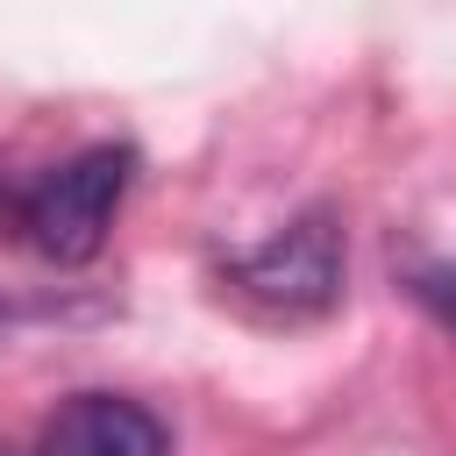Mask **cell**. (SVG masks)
Instances as JSON below:
<instances>
[{"label":"cell","instance_id":"277c9868","mask_svg":"<svg viewBox=\"0 0 456 456\" xmlns=\"http://www.w3.org/2000/svg\"><path fill=\"white\" fill-rule=\"evenodd\" d=\"M413 299L435 314V328L456 335V264H420L413 271Z\"/></svg>","mask_w":456,"mask_h":456},{"label":"cell","instance_id":"6da1fadb","mask_svg":"<svg viewBox=\"0 0 456 456\" xmlns=\"http://www.w3.org/2000/svg\"><path fill=\"white\" fill-rule=\"evenodd\" d=\"M128 178H135V150L128 142H93V150L36 171L28 185H14L7 221H14V235L36 256H50V264H93L100 242H107V228H114V207H121Z\"/></svg>","mask_w":456,"mask_h":456},{"label":"cell","instance_id":"7a4b0ae2","mask_svg":"<svg viewBox=\"0 0 456 456\" xmlns=\"http://www.w3.org/2000/svg\"><path fill=\"white\" fill-rule=\"evenodd\" d=\"M228 285L249 292L256 306L271 314H321L335 292H342V235H335V214L314 207L299 214L292 228H278L271 242L242 249L228 264Z\"/></svg>","mask_w":456,"mask_h":456},{"label":"cell","instance_id":"3957f363","mask_svg":"<svg viewBox=\"0 0 456 456\" xmlns=\"http://www.w3.org/2000/svg\"><path fill=\"white\" fill-rule=\"evenodd\" d=\"M36 456H171V428L128 392H71L43 420Z\"/></svg>","mask_w":456,"mask_h":456},{"label":"cell","instance_id":"5b68a950","mask_svg":"<svg viewBox=\"0 0 456 456\" xmlns=\"http://www.w3.org/2000/svg\"><path fill=\"white\" fill-rule=\"evenodd\" d=\"M0 456H7V449H0Z\"/></svg>","mask_w":456,"mask_h":456}]
</instances>
